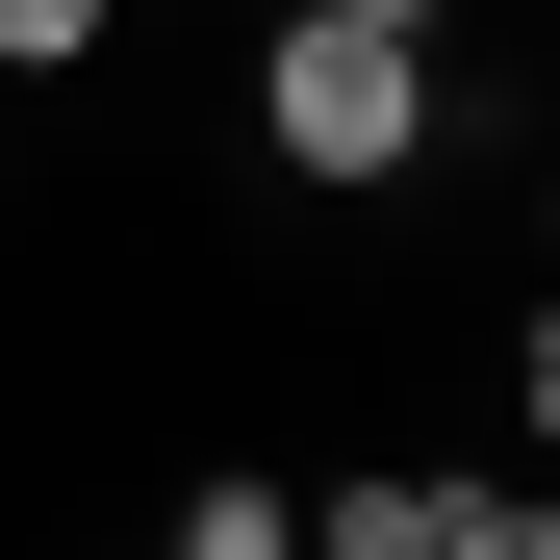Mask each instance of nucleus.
<instances>
[{"label": "nucleus", "mask_w": 560, "mask_h": 560, "mask_svg": "<svg viewBox=\"0 0 560 560\" xmlns=\"http://www.w3.org/2000/svg\"><path fill=\"white\" fill-rule=\"evenodd\" d=\"M255 128H280V178H331V205H357V178L433 153V51H383V26H280V51H255Z\"/></svg>", "instance_id": "f257e3e1"}, {"label": "nucleus", "mask_w": 560, "mask_h": 560, "mask_svg": "<svg viewBox=\"0 0 560 560\" xmlns=\"http://www.w3.org/2000/svg\"><path fill=\"white\" fill-rule=\"evenodd\" d=\"M433 510H458V485H408V458H383V485H331V535H306V560H433Z\"/></svg>", "instance_id": "f03ea898"}, {"label": "nucleus", "mask_w": 560, "mask_h": 560, "mask_svg": "<svg viewBox=\"0 0 560 560\" xmlns=\"http://www.w3.org/2000/svg\"><path fill=\"white\" fill-rule=\"evenodd\" d=\"M103 26L128 0H0V77H103Z\"/></svg>", "instance_id": "7ed1b4c3"}, {"label": "nucleus", "mask_w": 560, "mask_h": 560, "mask_svg": "<svg viewBox=\"0 0 560 560\" xmlns=\"http://www.w3.org/2000/svg\"><path fill=\"white\" fill-rule=\"evenodd\" d=\"M178 560H306V510H280V485H205V510H178Z\"/></svg>", "instance_id": "20e7f679"}, {"label": "nucleus", "mask_w": 560, "mask_h": 560, "mask_svg": "<svg viewBox=\"0 0 560 560\" xmlns=\"http://www.w3.org/2000/svg\"><path fill=\"white\" fill-rule=\"evenodd\" d=\"M433 560H560V510H535V485H458V510H433Z\"/></svg>", "instance_id": "39448f33"}, {"label": "nucleus", "mask_w": 560, "mask_h": 560, "mask_svg": "<svg viewBox=\"0 0 560 560\" xmlns=\"http://www.w3.org/2000/svg\"><path fill=\"white\" fill-rule=\"evenodd\" d=\"M306 26H383V51H433V26H458V0H306Z\"/></svg>", "instance_id": "423d86ee"}, {"label": "nucleus", "mask_w": 560, "mask_h": 560, "mask_svg": "<svg viewBox=\"0 0 560 560\" xmlns=\"http://www.w3.org/2000/svg\"><path fill=\"white\" fill-rule=\"evenodd\" d=\"M153 560H178V535H153Z\"/></svg>", "instance_id": "0eeeda50"}]
</instances>
